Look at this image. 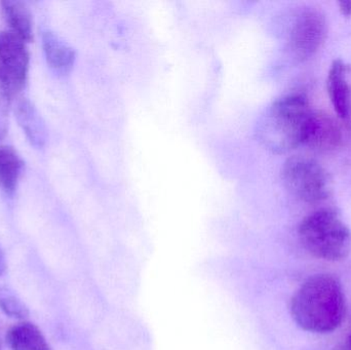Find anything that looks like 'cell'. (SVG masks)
Returning a JSON list of instances; mask_svg holds the SVG:
<instances>
[{"instance_id": "obj_1", "label": "cell", "mask_w": 351, "mask_h": 350, "mask_svg": "<svg viewBox=\"0 0 351 350\" xmlns=\"http://www.w3.org/2000/svg\"><path fill=\"white\" fill-rule=\"evenodd\" d=\"M341 284L330 275L309 277L293 296L291 314L304 331L326 334L337 330L346 318Z\"/></svg>"}, {"instance_id": "obj_2", "label": "cell", "mask_w": 351, "mask_h": 350, "mask_svg": "<svg viewBox=\"0 0 351 350\" xmlns=\"http://www.w3.org/2000/svg\"><path fill=\"white\" fill-rule=\"evenodd\" d=\"M311 112L305 97H282L260 115L256 123V139L274 153L292 151L303 144L305 127Z\"/></svg>"}, {"instance_id": "obj_3", "label": "cell", "mask_w": 351, "mask_h": 350, "mask_svg": "<svg viewBox=\"0 0 351 350\" xmlns=\"http://www.w3.org/2000/svg\"><path fill=\"white\" fill-rule=\"evenodd\" d=\"M298 236L305 250L322 260H343L351 251L350 228L329 210L307 216L299 226Z\"/></svg>"}, {"instance_id": "obj_4", "label": "cell", "mask_w": 351, "mask_h": 350, "mask_svg": "<svg viewBox=\"0 0 351 350\" xmlns=\"http://www.w3.org/2000/svg\"><path fill=\"white\" fill-rule=\"evenodd\" d=\"M282 178L286 188L306 203L323 201L329 195L327 172L311 158L303 156L289 158L282 166Z\"/></svg>"}, {"instance_id": "obj_5", "label": "cell", "mask_w": 351, "mask_h": 350, "mask_svg": "<svg viewBox=\"0 0 351 350\" xmlns=\"http://www.w3.org/2000/svg\"><path fill=\"white\" fill-rule=\"evenodd\" d=\"M24 41L12 31L0 32V77L12 95L26 84L29 53Z\"/></svg>"}, {"instance_id": "obj_6", "label": "cell", "mask_w": 351, "mask_h": 350, "mask_svg": "<svg viewBox=\"0 0 351 350\" xmlns=\"http://www.w3.org/2000/svg\"><path fill=\"white\" fill-rule=\"evenodd\" d=\"M327 35V21L319 10H308L297 18L290 37V49L299 61L313 57Z\"/></svg>"}, {"instance_id": "obj_7", "label": "cell", "mask_w": 351, "mask_h": 350, "mask_svg": "<svg viewBox=\"0 0 351 350\" xmlns=\"http://www.w3.org/2000/svg\"><path fill=\"white\" fill-rule=\"evenodd\" d=\"M341 139V129L331 116L323 112H311L302 145L317 151H329L338 147Z\"/></svg>"}, {"instance_id": "obj_8", "label": "cell", "mask_w": 351, "mask_h": 350, "mask_svg": "<svg viewBox=\"0 0 351 350\" xmlns=\"http://www.w3.org/2000/svg\"><path fill=\"white\" fill-rule=\"evenodd\" d=\"M41 40L45 60L51 69L60 75L69 73L76 59L73 47L49 29H43Z\"/></svg>"}, {"instance_id": "obj_9", "label": "cell", "mask_w": 351, "mask_h": 350, "mask_svg": "<svg viewBox=\"0 0 351 350\" xmlns=\"http://www.w3.org/2000/svg\"><path fill=\"white\" fill-rule=\"evenodd\" d=\"M16 119L31 146L43 149L47 141V129L36 107L28 99H21L16 105Z\"/></svg>"}, {"instance_id": "obj_10", "label": "cell", "mask_w": 351, "mask_h": 350, "mask_svg": "<svg viewBox=\"0 0 351 350\" xmlns=\"http://www.w3.org/2000/svg\"><path fill=\"white\" fill-rule=\"evenodd\" d=\"M348 66L342 60H335L330 68L328 75V92L334 110L338 116L346 119L350 116V90L346 79Z\"/></svg>"}, {"instance_id": "obj_11", "label": "cell", "mask_w": 351, "mask_h": 350, "mask_svg": "<svg viewBox=\"0 0 351 350\" xmlns=\"http://www.w3.org/2000/svg\"><path fill=\"white\" fill-rule=\"evenodd\" d=\"M6 343L10 350H51L40 329L28 322L12 327L6 334Z\"/></svg>"}, {"instance_id": "obj_12", "label": "cell", "mask_w": 351, "mask_h": 350, "mask_svg": "<svg viewBox=\"0 0 351 350\" xmlns=\"http://www.w3.org/2000/svg\"><path fill=\"white\" fill-rule=\"evenodd\" d=\"M23 168L24 162L14 148L0 147V187L10 197L16 193Z\"/></svg>"}, {"instance_id": "obj_13", "label": "cell", "mask_w": 351, "mask_h": 350, "mask_svg": "<svg viewBox=\"0 0 351 350\" xmlns=\"http://www.w3.org/2000/svg\"><path fill=\"white\" fill-rule=\"evenodd\" d=\"M1 5L10 31L24 42H30L33 39L32 14L27 4L16 0H5Z\"/></svg>"}, {"instance_id": "obj_14", "label": "cell", "mask_w": 351, "mask_h": 350, "mask_svg": "<svg viewBox=\"0 0 351 350\" xmlns=\"http://www.w3.org/2000/svg\"><path fill=\"white\" fill-rule=\"evenodd\" d=\"M0 310L10 318L24 320L28 318L26 304L10 288L0 287Z\"/></svg>"}, {"instance_id": "obj_15", "label": "cell", "mask_w": 351, "mask_h": 350, "mask_svg": "<svg viewBox=\"0 0 351 350\" xmlns=\"http://www.w3.org/2000/svg\"><path fill=\"white\" fill-rule=\"evenodd\" d=\"M339 10L341 14L346 16H351V0H340Z\"/></svg>"}, {"instance_id": "obj_16", "label": "cell", "mask_w": 351, "mask_h": 350, "mask_svg": "<svg viewBox=\"0 0 351 350\" xmlns=\"http://www.w3.org/2000/svg\"><path fill=\"white\" fill-rule=\"evenodd\" d=\"M6 269H8V263H6L5 255L0 248V277L5 275Z\"/></svg>"}, {"instance_id": "obj_17", "label": "cell", "mask_w": 351, "mask_h": 350, "mask_svg": "<svg viewBox=\"0 0 351 350\" xmlns=\"http://www.w3.org/2000/svg\"><path fill=\"white\" fill-rule=\"evenodd\" d=\"M348 350H351V334L350 335V337H348Z\"/></svg>"}, {"instance_id": "obj_18", "label": "cell", "mask_w": 351, "mask_h": 350, "mask_svg": "<svg viewBox=\"0 0 351 350\" xmlns=\"http://www.w3.org/2000/svg\"><path fill=\"white\" fill-rule=\"evenodd\" d=\"M0 350H3L2 349L1 341H0Z\"/></svg>"}]
</instances>
